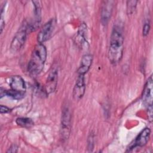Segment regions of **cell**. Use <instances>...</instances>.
<instances>
[{"instance_id": "cell-20", "label": "cell", "mask_w": 153, "mask_h": 153, "mask_svg": "<svg viewBox=\"0 0 153 153\" xmlns=\"http://www.w3.org/2000/svg\"><path fill=\"white\" fill-rule=\"evenodd\" d=\"M17 149H18L17 146L16 145H13L8 148L7 152H13H13H17Z\"/></svg>"}, {"instance_id": "cell-1", "label": "cell", "mask_w": 153, "mask_h": 153, "mask_svg": "<svg viewBox=\"0 0 153 153\" xmlns=\"http://www.w3.org/2000/svg\"><path fill=\"white\" fill-rule=\"evenodd\" d=\"M124 38L120 28L115 26L112 31L108 50V58L112 64L119 63L123 55Z\"/></svg>"}, {"instance_id": "cell-12", "label": "cell", "mask_w": 153, "mask_h": 153, "mask_svg": "<svg viewBox=\"0 0 153 153\" xmlns=\"http://www.w3.org/2000/svg\"><path fill=\"white\" fill-rule=\"evenodd\" d=\"M93 62V56L90 54H84L81 60L79 68L77 70L78 75H85L90 70Z\"/></svg>"}, {"instance_id": "cell-7", "label": "cell", "mask_w": 153, "mask_h": 153, "mask_svg": "<svg viewBox=\"0 0 153 153\" xmlns=\"http://www.w3.org/2000/svg\"><path fill=\"white\" fill-rule=\"evenodd\" d=\"M150 134L151 130L149 128L146 127L143 128L128 145L127 147V151H130L137 147H142L145 146L149 139Z\"/></svg>"}, {"instance_id": "cell-5", "label": "cell", "mask_w": 153, "mask_h": 153, "mask_svg": "<svg viewBox=\"0 0 153 153\" xmlns=\"http://www.w3.org/2000/svg\"><path fill=\"white\" fill-rule=\"evenodd\" d=\"M71 117L68 106H64L62 112L61 118V136L63 140H66L69 138L71 133Z\"/></svg>"}, {"instance_id": "cell-11", "label": "cell", "mask_w": 153, "mask_h": 153, "mask_svg": "<svg viewBox=\"0 0 153 153\" xmlns=\"http://www.w3.org/2000/svg\"><path fill=\"white\" fill-rule=\"evenodd\" d=\"M114 1H105L103 2L101 10V22L103 25H107L112 13Z\"/></svg>"}, {"instance_id": "cell-14", "label": "cell", "mask_w": 153, "mask_h": 153, "mask_svg": "<svg viewBox=\"0 0 153 153\" xmlns=\"http://www.w3.org/2000/svg\"><path fill=\"white\" fill-rule=\"evenodd\" d=\"M0 96H1V99L2 98V97L4 96H8L13 99L20 100L24 97L25 94L16 91H14L11 89L7 90L5 89L3 90L2 88H1L0 91Z\"/></svg>"}, {"instance_id": "cell-4", "label": "cell", "mask_w": 153, "mask_h": 153, "mask_svg": "<svg viewBox=\"0 0 153 153\" xmlns=\"http://www.w3.org/2000/svg\"><path fill=\"white\" fill-rule=\"evenodd\" d=\"M28 32L27 24H23L16 32L11 42L10 50L11 52L16 53L23 47L25 43Z\"/></svg>"}, {"instance_id": "cell-9", "label": "cell", "mask_w": 153, "mask_h": 153, "mask_svg": "<svg viewBox=\"0 0 153 153\" xmlns=\"http://www.w3.org/2000/svg\"><path fill=\"white\" fill-rule=\"evenodd\" d=\"M85 75H78V77L73 88L72 95L75 100H79L82 98L85 91Z\"/></svg>"}, {"instance_id": "cell-2", "label": "cell", "mask_w": 153, "mask_h": 153, "mask_svg": "<svg viewBox=\"0 0 153 153\" xmlns=\"http://www.w3.org/2000/svg\"><path fill=\"white\" fill-rule=\"evenodd\" d=\"M47 52L43 44H38L35 46L32 52L27 65L28 72L33 75L40 74L44 69L47 59Z\"/></svg>"}, {"instance_id": "cell-17", "label": "cell", "mask_w": 153, "mask_h": 153, "mask_svg": "<svg viewBox=\"0 0 153 153\" xmlns=\"http://www.w3.org/2000/svg\"><path fill=\"white\" fill-rule=\"evenodd\" d=\"M94 134L93 133L91 132L88 137V140H87V142H88V144H87V147H88V149H89L90 151H92L93 149V148H94Z\"/></svg>"}, {"instance_id": "cell-10", "label": "cell", "mask_w": 153, "mask_h": 153, "mask_svg": "<svg viewBox=\"0 0 153 153\" xmlns=\"http://www.w3.org/2000/svg\"><path fill=\"white\" fill-rule=\"evenodd\" d=\"M8 83L11 90L25 94L26 84L22 76L19 75L11 76L9 78Z\"/></svg>"}, {"instance_id": "cell-13", "label": "cell", "mask_w": 153, "mask_h": 153, "mask_svg": "<svg viewBox=\"0 0 153 153\" xmlns=\"http://www.w3.org/2000/svg\"><path fill=\"white\" fill-rule=\"evenodd\" d=\"M86 33H87V26L85 25V23H82L80 25L79 27V29L76 35V37L75 38L76 44L81 47L84 45H85L87 44L85 43V42H87V40L85 38Z\"/></svg>"}, {"instance_id": "cell-6", "label": "cell", "mask_w": 153, "mask_h": 153, "mask_svg": "<svg viewBox=\"0 0 153 153\" xmlns=\"http://www.w3.org/2000/svg\"><path fill=\"white\" fill-rule=\"evenodd\" d=\"M56 24V20L51 19L44 25L37 35V41L39 44H43L50 38L55 28Z\"/></svg>"}, {"instance_id": "cell-15", "label": "cell", "mask_w": 153, "mask_h": 153, "mask_svg": "<svg viewBox=\"0 0 153 153\" xmlns=\"http://www.w3.org/2000/svg\"><path fill=\"white\" fill-rule=\"evenodd\" d=\"M16 124L22 127L29 128L33 126L34 123L32 120L27 117H20L17 118L16 120Z\"/></svg>"}, {"instance_id": "cell-21", "label": "cell", "mask_w": 153, "mask_h": 153, "mask_svg": "<svg viewBox=\"0 0 153 153\" xmlns=\"http://www.w3.org/2000/svg\"><path fill=\"white\" fill-rule=\"evenodd\" d=\"M0 26H1V33L3 31V29H4V27L5 26V22L4 20H3V18L2 17H1V22H0Z\"/></svg>"}, {"instance_id": "cell-18", "label": "cell", "mask_w": 153, "mask_h": 153, "mask_svg": "<svg viewBox=\"0 0 153 153\" xmlns=\"http://www.w3.org/2000/svg\"><path fill=\"white\" fill-rule=\"evenodd\" d=\"M150 30V24L149 22H145L143 26V29H142V34L143 36H146L149 34Z\"/></svg>"}, {"instance_id": "cell-19", "label": "cell", "mask_w": 153, "mask_h": 153, "mask_svg": "<svg viewBox=\"0 0 153 153\" xmlns=\"http://www.w3.org/2000/svg\"><path fill=\"white\" fill-rule=\"evenodd\" d=\"M10 110L11 109L9 108H8L7 106L2 105H1V114H2L8 113L10 111Z\"/></svg>"}, {"instance_id": "cell-3", "label": "cell", "mask_w": 153, "mask_h": 153, "mask_svg": "<svg viewBox=\"0 0 153 153\" xmlns=\"http://www.w3.org/2000/svg\"><path fill=\"white\" fill-rule=\"evenodd\" d=\"M153 79L152 75L146 81L142 92V100L147 108L148 118L150 121L152 119V100H153Z\"/></svg>"}, {"instance_id": "cell-16", "label": "cell", "mask_w": 153, "mask_h": 153, "mask_svg": "<svg viewBox=\"0 0 153 153\" xmlns=\"http://www.w3.org/2000/svg\"><path fill=\"white\" fill-rule=\"evenodd\" d=\"M137 1H127V11L128 14H132L136 10Z\"/></svg>"}, {"instance_id": "cell-8", "label": "cell", "mask_w": 153, "mask_h": 153, "mask_svg": "<svg viewBox=\"0 0 153 153\" xmlns=\"http://www.w3.org/2000/svg\"><path fill=\"white\" fill-rule=\"evenodd\" d=\"M58 80V70L57 68H52L50 71L45 84V91L47 94L53 93L57 87Z\"/></svg>"}]
</instances>
